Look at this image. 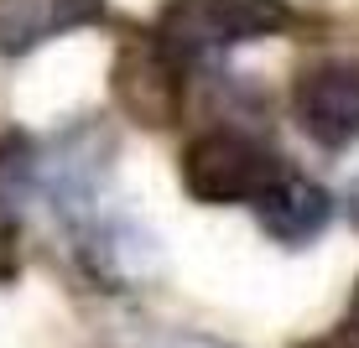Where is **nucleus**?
<instances>
[{
	"label": "nucleus",
	"mask_w": 359,
	"mask_h": 348,
	"mask_svg": "<svg viewBox=\"0 0 359 348\" xmlns=\"http://www.w3.org/2000/svg\"><path fill=\"white\" fill-rule=\"evenodd\" d=\"M281 172L287 161L240 125H214L182 146V188L198 203H255Z\"/></svg>",
	"instance_id": "f03ea898"
},
{
	"label": "nucleus",
	"mask_w": 359,
	"mask_h": 348,
	"mask_svg": "<svg viewBox=\"0 0 359 348\" xmlns=\"http://www.w3.org/2000/svg\"><path fill=\"white\" fill-rule=\"evenodd\" d=\"M297 21L287 0H167L156 16V36L182 68L219 57L240 42L276 36Z\"/></svg>",
	"instance_id": "f257e3e1"
},
{
	"label": "nucleus",
	"mask_w": 359,
	"mask_h": 348,
	"mask_svg": "<svg viewBox=\"0 0 359 348\" xmlns=\"http://www.w3.org/2000/svg\"><path fill=\"white\" fill-rule=\"evenodd\" d=\"M182 68L177 57L162 47V36H141V42L120 47V63L109 73V89H115L120 109L135 120V125L162 130L177 120V99H182Z\"/></svg>",
	"instance_id": "7ed1b4c3"
},
{
	"label": "nucleus",
	"mask_w": 359,
	"mask_h": 348,
	"mask_svg": "<svg viewBox=\"0 0 359 348\" xmlns=\"http://www.w3.org/2000/svg\"><path fill=\"white\" fill-rule=\"evenodd\" d=\"M53 21L57 32L94 27V21H104V0H53Z\"/></svg>",
	"instance_id": "423d86ee"
},
{
	"label": "nucleus",
	"mask_w": 359,
	"mask_h": 348,
	"mask_svg": "<svg viewBox=\"0 0 359 348\" xmlns=\"http://www.w3.org/2000/svg\"><path fill=\"white\" fill-rule=\"evenodd\" d=\"M292 120L302 125L307 141L349 146L359 135V68L349 63H307L292 78Z\"/></svg>",
	"instance_id": "20e7f679"
},
{
	"label": "nucleus",
	"mask_w": 359,
	"mask_h": 348,
	"mask_svg": "<svg viewBox=\"0 0 359 348\" xmlns=\"http://www.w3.org/2000/svg\"><path fill=\"white\" fill-rule=\"evenodd\" d=\"M333 193L323 188V182H313L307 172H281L271 188L250 203L255 223L271 234L276 244H287V250H302V244H313L318 234L333 223Z\"/></svg>",
	"instance_id": "39448f33"
},
{
	"label": "nucleus",
	"mask_w": 359,
	"mask_h": 348,
	"mask_svg": "<svg viewBox=\"0 0 359 348\" xmlns=\"http://www.w3.org/2000/svg\"><path fill=\"white\" fill-rule=\"evenodd\" d=\"M11 239H16V223H11V214L0 208V276L11 270Z\"/></svg>",
	"instance_id": "0eeeda50"
}]
</instances>
